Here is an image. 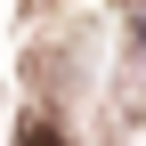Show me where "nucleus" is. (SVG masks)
Returning <instances> with one entry per match:
<instances>
[{"label":"nucleus","mask_w":146,"mask_h":146,"mask_svg":"<svg viewBox=\"0 0 146 146\" xmlns=\"http://www.w3.org/2000/svg\"><path fill=\"white\" fill-rule=\"evenodd\" d=\"M16 146H65V130H57V122H25V138H16Z\"/></svg>","instance_id":"1"},{"label":"nucleus","mask_w":146,"mask_h":146,"mask_svg":"<svg viewBox=\"0 0 146 146\" xmlns=\"http://www.w3.org/2000/svg\"><path fill=\"white\" fill-rule=\"evenodd\" d=\"M138 41H146V25H138Z\"/></svg>","instance_id":"2"}]
</instances>
